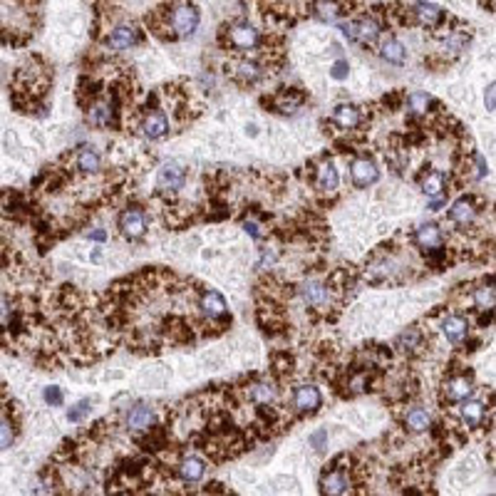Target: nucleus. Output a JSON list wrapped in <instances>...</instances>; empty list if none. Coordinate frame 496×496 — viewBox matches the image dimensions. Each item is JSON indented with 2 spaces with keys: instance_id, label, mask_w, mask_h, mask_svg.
<instances>
[{
  "instance_id": "1",
  "label": "nucleus",
  "mask_w": 496,
  "mask_h": 496,
  "mask_svg": "<svg viewBox=\"0 0 496 496\" xmlns=\"http://www.w3.org/2000/svg\"><path fill=\"white\" fill-rule=\"evenodd\" d=\"M219 42L221 48L233 50V53H254L266 45V37L246 20H233L219 30Z\"/></svg>"
},
{
  "instance_id": "2",
  "label": "nucleus",
  "mask_w": 496,
  "mask_h": 496,
  "mask_svg": "<svg viewBox=\"0 0 496 496\" xmlns=\"http://www.w3.org/2000/svg\"><path fill=\"white\" fill-rule=\"evenodd\" d=\"M382 28H384V20H380L375 12L360 15V18H350L348 23L340 25L343 35L348 37L350 42H355V45H362V48L375 45V42L380 40V35H382Z\"/></svg>"
},
{
  "instance_id": "3",
  "label": "nucleus",
  "mask_w": 496,
  "mask_h": 496,
  "mask_svg": "<svg viewBox=\"0 0 496 496\" xmlns=\"http://www.w3.org/2000/svg\"><path fill=\"white\" fill-rule=\"evenodd\" d=\"M122 102L114 95L109 97H97L92 105L85 109L87 112V122L97 130H109V127H117L119 124V114H122Z\"/></svg>"
},
{
  "instance_id": "4",
  "label": "nucleus",
  "mask_w": 496,
  "mask_h": 496,
  "mask_svg": "<svg viewBox=\"0 0 496 496\" xmlns=\"http://www.w3.org/2000/svg\"><path fill=\"white\" fill-rule=\"evenodd\" d=\"M117 226H119V233H122L127 241H139V238H144V233H147L149 229L147 211H144L142 206H136V204H130V206L119 213Z\"/></svg>"
},
{
  "instance_id": "5",
  "label": "nucleus",
  "mask_w": 496,
  "mask_h": 496,
  "mask_svg": "<svg viewBox=\"0 0 496 496\" xmlns=\"http://www.w3.org/2000/svg\"><path fill=\"white\" fill-rule=\"evenodd\" d=\"M298 296L308 308H313L318 313H328L333 303V288L330 283H320V281H305L298 288Z\"/></svg>"
},
{
  "instance_id": "6",
  "label": "nucleus",
  "mask_w": 496,
  "mask_h": 496,
  "mask_svg": "<svg viewBox=\"0 0 496 496\" xmlns=\"http://www.w3.org/2000/svg\"><path fill=\"white\" fill-rule=\"evenodd\" d=\"M184 184H186V166L179 164V161H164L157 169V189H159V194L174 196L177 191L184 189Z\"/></svg>"
},
{
  "instance_id": "7",
  "label": "nucleus",
  "mask_w": 496,
  "mask_h": 496,
  "mask_svg": "<svg viewBox=\"0 0 496 496\" xmlns=\"http://www.w3.org/2000/svg\"><path fill=\"white\" fill-rule=\"evenodd\" d=\"M479 211H481V204H479V196L467 194V196H459V199L449 206L447 211V219L452 221L454 226L459 229H469V226L477 221Z\"/></svg>"
},
{
  "instance_id": "8",
  "label": "nucleus",
  "mask_w": 496,
  "mask_h": 496,
  "mask_svg": "<svg viewBox=\"0 0 496 496\" xmlns=\"http://www.w3.org/2000/svg\"><path fill=\"white\" fill-rule=\"evenodd\" d=\"M199 310L201 315H204V320H209V323H219V325L231 323L229 305H226V298L221 296L219 290H204L199 298Z\"/></svg>"
},
{
  "instance_id": "9",
  "label": "nucleus",
  "mask_w": 496,
  "mask_h": 496,
  "mask_svg": "<svg viewBox=\"0 0 496 496\" xmlns=\"http://www.w3.org/2000/svg\"><path fill=\"white\" fill-rule=\"evenodd\" d=\"M144 40L142 30L136 28L134 23H119L112 28V33L105 37V45L109 50H130L134 48V45H139V42Z\"/></svg>"
},
{
  "instance_id": "10",
  "label": "nucleus",
  "mask_w": 496,
  "mask_h": 496,
  "mask_svg": "<svg viewBox=\"0 0 496 496\" xmlns=\"http://www.w3.org/2000/svg\"><path fill=\"white\" fill-rule=\"evenodd\" d=\"M139 134L144 136V139H149V142H154V139H161V136L169 132V117H166L164 109H159V107H152V109H147V112L142 114V119H139Z\"/></svg>"
},
{
  "instance_id": "11",
  "label": "nucleus",
  "mask_w": 496,
  "mask_h": 496,
  "mask_svg": "<svg viewBox=\"0 0 496 496\" xmlns=\"http://www.w3.org/2000/svg\"><path fill=\"white\" fill-rule=\"evenodd\" d=\"M474 395V382L469 375H464V372H459V375H449L447 380H444L442 384V402H464L469 400V397Z\"/></svg>"
},
{
  "instance_id": "12",
  "label": "nucleus",
  "mask_w": 496,
  "mask_h": 496,
  "mask_svg": "<svg viewBox=\"0 0 496 496\" xmlns=\"http://www.w3.org/2000/svg\"><path fill=\"white\" fill-rule=\"evenodd\" d=\"M378 179H380V169L372 159H367V157H355V159L350 161V181H353V186L367 189L372 184H378Z\"/></svg>"
},
{
  "instance_id": "13",
  "label": "nucleus",
  "mask_w": 496,
  "mask_h": 496,
  "mask_svg": "<svg viewBox=\"0 0 496 496\" xmlns=\"http://www.w3.org/2000/svg\"><path fill=\"white\" fill-rule=\"evenodd\" d=\"M226 75L233 80V82L238 85H256L263 80V67L258 65V62H254V60H233L231 65H226Z\"/></svg>"
},
{
  "instance_id": "14",
  "label": "nucleus",
  "mask_w": 496,
  "mask_h": 496,
  "mask_svg": "<svg viewBox=\"0 0 496 496\" xmlns=\"http://www.w3.org/2000/svg\"><path fill=\"white\" fill-rule=\"evenodd\" d=\"M293 407L301 414H315L323 407V392L315 384H298L293 390Z\"/></svg>"
},
{
  "instance_id": "15",
  "label": "nucleus",
  "mask_w": 496,
  "mask_h": 496,
  "mask_svg": "<svg viewBox=\"0 0 496 496\" xmlns=\"http://www.w3.org/2000/svg\"><path fill=\"white\" fill-rule=\"evenodd\" d=\"M412 15H414V25H420V28L427 30H439L447 20V12L442 10L439 6L429 3V0H422L417 6L412 8Z\"/></svg>"
},
{
  "instance_id": "16",
  "label": "nucleus",
  "mask_w": 496,
  "mask_h": 496,
  "mask_svg": "<svg viewBox=\"0 0 496 496\" xmlns=\"http://www.w3.org/2000/svg\"><path fill=\"white\" fill-rule=\"evenodd\" d=\"M320 491L323 494H330V496H337V494H348V491H353V481H350V474L345 472L343 467H335L330 469V472H325L323 479H320Z\"/></svg>"
},
{
  "instance_id": "17",
  "label": "nucleus",
  "mask_w": 496,
  "mask_h": 496,
  "mask_svg": "<svg viewBox=\"0 0 496 496\" xmlns=\"http://www.w3.org/2000/svg\"><path fill=\"white\" fill-rule=\"evenodd\" d=\"M439 333L444 335V340L452 345H459L467 340L469 335V320L461 315H444L439 320Z\"/></svg>"
},
{
  "instance_id": "18",
  "label": "nucleus",
  "mask_w": 496,
  "mask_h": 496,
  "mask_svg": "<svg viewBox=\"0 0 496 496\" xmlns=\"http://www.w3.org/2000/svg\"><path fill=\"white\" fill-rule=\"evenodd\" d=\"M313 172V184L320 194H335L340 177H337V169L330 159H323L318 164V169H310Z\"/></svg>"
},
{
  "instance_id": "19",
  "label": "nucleus",
  "mask_w": 496,
  "mask_h": 496,
  "mask_svg": "<svg viewBox=\"0 0 496 496\" xmlns=\"http://www.w3.org/2000/svg\"><path fill=\"white\" fill-rule=\"evenodd\" d=\"M303 102H305V95H303V92H298V89L293 87V89H283V92H278V95L271 97V100H263V105L271 107L273 112L293 114V112H298V109H301Z\"/></svg>"
},
{
  "instance_id": "20",
  "label": "nucleus",
  "mask_w": 496,
  "mask_h": 496,
  "mask_svg": "<svg viewBox=\"0 0 496 496\" xmlns=\"http://www.w3.org/2000/svg\"><path fill=\"white\" fill-rule=\"evenodd\" d=\"M412 241H414V246L417 248H422V251H434V248H442L444 243V233H442V229H439L437 224H422V226H417L414 229V233H412Z\"/></svg>"
},
{
  "instance_id": "21",
  "label": "nucleus",
  "mask_w": 496,
  "mask_h": 496,
  "mask_svg": "<svg viewBox=\"0 0 496 496\" xmlns=\"http://www.w3.org/2000/svg\"><path fill=\"white\" fill-rule=\"evenodd\" d=\"M157 422V412H154L152 405H134V407L127 412V420H124V427L130 432H147L154 427Z\"/></svg>"
},
{
  "instance_id": "22",
  "label": "nucleus",
  "mask_w": 496,
  "mask_h": 496,
  "mask_svg": "<svg viewBox=\"0 0 496 496\" xmlns=\"http://www.w3.org/2000/svg\"><path fill=\"white\" fill-rule=\"evenodd\" d=\"M333 124H337L343 132H355L360 130L362 122H365V117H362V109L355 105H337L335 112H333L330 117Z\"/></svg>"
},
{
  "instance_id": "23",
  "label": "nucleus",
  "mask_w": 496,
  "mask_h": 496,
  "mask_svg": "<svg viewBox=\"0 0 496 496\" xmlns=\"http://www.w3.org/2000/svg\"><path fill=\"white\" fill-rule=\"evenodd\" d=\"M459 420L469 429H479L486 420V405L481 400H472V397L459 402Z\"/></svg>"
},
{
  "instance_id": "24",
  "label": "nucleus",
  "mask_w": 496,
  "mask_h": 496,
  "mask_svg": "<svg viewBox=\"0 0 496 496\" xmlns=\"http://www.w3.org/2000/svg\"><path fill=\"white\" fill-rule=\"evenodd\" d=\"M395 348L400 353H405L407 357H414V355H422L427 348V337L420 328H407L400 337L395 340Z\"/></svg>"
},
{
  "instance_id": "25",
  "label": "nucleus",
  "mask_w": 496,
  "mask_h": 496,
  "mask_svg": "<svg viewBox=\"0 0 496 496\" xmlns=\"http://www.w3.org/2000/svg\"><path fill=\"white\" fill-rule=\"evenodd\" d=\"M405 107H407V112L412 114V117H427L429 112H439V109H442V105L432 95H427V92H412V95H407Z\"/></svg>"
},
{
  "instance_id": "26",
  "label": "nucleus",
  "mask_w": 496,
  "mask_h": 496,
  "mask_svg": "<svg viewBox=\"0 0 496 496\" xmlns=\"http://www.w3.org/2000/svg\"><path fill=\"white\" fill-rule=\"evenodd\" d=\"M472 303L477 310H496V278H486L472 288Z\"/></svg>"
},
{
  "instance_id": "27",
  "label": "nucleus",
  "mask_w": 496,
  "mask_h": 496,
  "mask_svg": "<svg viewBox=\"0 0 496 496\" xmlns=\"http://www.w3.org/2000/svg\"><path fill=\"white\" fill-rule=\"evenodd\" d=\"M177 474L184 484H196V481H201L204 474H206V461L199 459V457H184V459L179 461Z\"/></svg>"
},
{
  "instance_id": "28",
  "label": "nucleus",
  "mask_w": 496,
  "mask_h": 496,
  "mask_svg": "<svg viewBox=\"0 0 496 496\" xmlns=\"http://www.w3.org/2000/svg\"><path fill=\"white\" fill-rule=\"evenodd\" d=\"M420 189L427 199L447 196V177L442 172H429V166H427V172H422L420 177Z\"/></svg>"
},
{
  "instance_id": "29",
  "label": "nucleus",
  "mask_w": 496,
  "mask_h": 496,
  "mask_svg": "<svg viewBox=\"0 0 496 496\" xmlns=\"http://www.w3.org/2000/svg\"><path fill=\"white\" fill-rule=\"evenodd\" d=\"M380 57H382L387 65L402 67L405 60H407V50H405V45H402L395 35H387L382 40V45H380Z\"/></svg>"
},
{
  "instance_id": "30",
  "label": "nucleus",
  "mask_w": 496,
  "mask_h": 496,
  "mask_svg": "<svg viewBox=\"0 0 496 496\" xmlns=\"http://www.w3.org/2000/svg\"><path fill=\"white\" fill-rule=\"evenodd\" d=\"M402 425L407 427L409 432H429L432 429V417L425 407L412 405V407H407L405 409V414H402Z\"/></svg>"
},
{
  "instance_id": "31",
  "label": "nucleus",
  "mask_w": 496,
  "mask_h": 496,
  "mask_svg": "<svg viewBox=\"0 0 496 496\" xmlns=\"http://www.w3.org/2000/svg\"><path fill=\"white\" fill-rule=\"evenodd\" d=\"M75 166L82 174H97L100 172L102 159H100V154H97V149L89 147V144H85V147L77 149L75 152Z\"/></svg>"
},
{
  "instance_id": "32",
  "label": "nucleus",
  "mask_w": 496,
  "mask_h": 496,
  "mask_svg": "<svg viewBox=\"0 0 496 496\" xmlns=\"http://www.w3.org/2000/svg\"><path fill=\"white\" fill-rule=\"evenodd\" d=\"M246 397L254 402V405H273V402L278 400V390H276V384L271 382H256L246 387Z\"/></svg>"
},
{
  "instance_id": "33",
  "label": "nucleus",
  "mask_w": 496,
  "mask_h": 496,
  "mask_svg": "<svg viewBox=\"0 0 496 496\" xmlns=\"http://www.w3.org/2000/svg\"><path fill=\"white\" fill-rule=\"evenodd\" d=\"M89 412H92V400H80L75 407L67 412V420H70V422H82L85 417H89Z\"/></svg>"
},
{
  "instance_id": "34",
  "label": "nucleus",
  "mask_w": 496,
  "mask_h": 496,
  "mask_svg": "<svg viewBox=\"0 0 496 496\" xmlns=\"http://www.w3.org/2000/svg\"><path fill=\"white\" fill-rule=\"evenodd\" d=\"M42 400L48 402L50 407H62L65 395H62V390H60L57 384H50V387H45V392H42Z\"/></svg>"
},
{
  "instance_id": "35",
  "label": "nucleus",
  "mask_w": 496,
  "mask_h": 496,
  "mask_svg": "<svg viewBox=\"0 0 496 496\" xmlns=\"http://www.w3.org/2000/svg\"><path fill=\"white\" fill-rule=\"evenodd\" d=\"M348 75H350V62L348 60H335L333 62V67H330V77L333 80H348Z\"/></svg>"
},
{
  "instance_id": "36",
  "label": "nucleus",
  "mask_w": 496,
  "mask_h": 496,
  "mask_svg": "<svg viewBox=\"0 0 496 496\" xmlns=\"http://www.w3.org/2000/svg\"><path fill=\"white\" fill-rule=\"evenodd\" d=\"M12 439H15V425L12 420H8V412L3 414V449H10Z\"/></svg>"
},
{
  "instance_id": "37",
  "label": "nucleus",
  "mask_w": 496,
  "mask_h": 496,
  "mask_svg": "<svg viewBox=\"0 0 496 496\" xmlns=\"http://www.w3.org/2000/svg\"><path fill=\"white\" fill-rule=\"evenodd\" d=\"M308 442H310V447L323 449V447H325V442H328V429H318V432H313V434L308 437Z\"/></svg>"
},
{
  "instance_id": "38",
  "label": "nucleus",
  "mask_w": 496,
  "mask_h": 496,
  "mask_svg": "<svg viewBox=\"0 0 496 496\" xmlns=\"http://www.w3.org/2000/svg\"><path fill=\"white\" fill-rule=\"evenodd\" d=\"M243 229H246V233L248 236H254V238H260L263 236V226L258 224V221H254V219H248V221H243Z\"/></svg>"
},
{
  "instance_id": "39",
  "label": "nucleus",
  "mask_w": 496,
  "mask_h": 496,
  "mask_svg": "<svg viewBox=\"0 0 496 496\" xmlns=\"http://www.w3.org/2000/svg\"><path fill=\"white\" fill-rule=\"evenodd\" d=\"M484 105L486 109H496V82H491L484 92Z\"/></svg>"
},
{
  "instance_id": "40",
  "label": "nucleus",
  "mask_w": 496,
  "mask_h": 496,
  "mask_svg": "<svg viewBox=\"0 0 496 496\" xmlns=\"http://www.w3.org/2000/svg\"><path fill=\"white\" fill-rule=\"evenodd\" d=\"M89 238H92V241H107V231H102V229L92 231V233H89Z\"/></svg>"
}]
</instances>
